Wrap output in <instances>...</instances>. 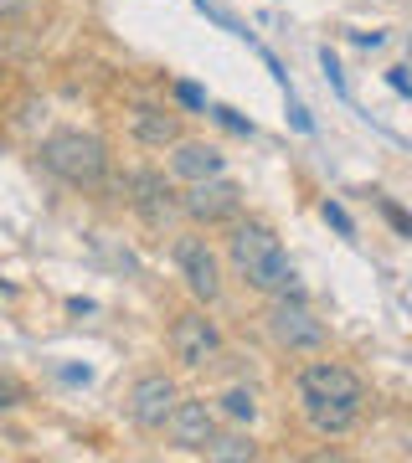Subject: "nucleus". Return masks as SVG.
<instances>
[{
	"label": "nucleus",
	"mask_w": 412,
	"mask_h": 463,
	"mask_svg": "<svg viewBox=\"0 0 412 463\" xmlns=\"http://www.w3.org/2000/svg\"><path fill=\"white\" fill-rule=\"evenodd\" d=\"M294 402L314 438H346L366 412V381L346 361H310L294 376Z\"/></svg>",
	"instance_id": "1"
},
{
	"label": "nucleus",
	"mask_w": 412,
	"mask_h": 463,
	"mask_svg": "<svg viewBox=\"0 0 412 463\" xmlns=\"http://www.w3.org/2000/svg\"><path fill=\"white\" fill-rule=\"evenodd\" d=\"M227 263L253 294H263V298L304 294L294 263H289V252H283V242L273 237V227H263V222H232Z\"/></svg>",
	"instance_id": "2"
},
{
	"label": "nucleus",
	"mask_w": 412,
	"mask_h": 463,
	"mask_svg": "<svg viewBox=\"0 0 412 463\" xmlns=\"http://www.w3.org/2000/svg\"><path fill=\"white\" fill-rule=\"evenodd\" d=\"M36 160H42L47 175H57V181L72 185V191H99V185L109 181V145L88 129L47 134L42 149H36Z\"/></svg>",
	"instance_id": "3"
},
{
	"label": "nucleus",
	"mask_w": 412,
	"mask_h": 463,
	"mask_svg": "<svg viewBox=\"0 0 412 463\" xmlns=\"http://www.w3.org/2000/svg\"><path fill=\"white\" fill-rule=\"evenodd\" d=\"M263 330H268V340H273L279 350H289V355H320V350L330 345L325 319H320V315L310 309V304H304V294L268 298V309H263Z\"/></svg>",
	"instance_id": "4"
},
{
	"label": "nucleus",
	"mask_w": 412,
	"mask_h": 463,
	"mask_svg": "<svg viewBox=\"0 0 412 463\" xmlns=\"http://www.w3.org/2000/svg\"><path fill=\"white\" fill-rule=\"evenodd\" d=\"M170 355H176L181 371H206V365H216V355H222L216 319H206V309L176 315V325H170Z\"/></svg>",
	"instance_id": "5"
},
{
	"label": "nucleus",
	"mask_w": 412,
	"mask_h": 463,
	"mask_svg": "<svg viewBox=\"0 0 412 463\" xmlns=\"http://www.w3.org/2000/svg\"><path fill=\"white\" fill-rule=\"evenodd\" d=\"M170 258H176V273L191 288V298H201V304L222 298V258H216V248L206 237H176Z\"/></svg>",
	"instance_id": "6"
},
{
	"label": "nucleus",
	"mask_w": 412,
	"mask_h": 463,
	"mask_svg": "<svg viewBox=\"0 0 412 463\" xmlns=\"http://www.w3.org/2000/svg\"><path fill=\"white\" fill-rule=\"evenodd\" d=\"M181 212L196 222V227H227L243 216V191L227 181V175H206V181H191L181 196Z\"/></svg>",
	"instance_id": "7"
},
{
	"label": "nucleus",
	"mask_w": 412,
	"mask_h": 463,
	"mask_svg": "<svg viewBox=\"0 0 412 463\" xmlns=\"http://www.w3.org/2000/svg\"><path fill=\"white\" fill-rule=\"evenodd\" d=\"M176 402H181V392H176V381L165 376V371H145V376L129 386V422L145 432H165V422H170V412H176Z\"/></svg>",
	"instance_id": "8"
},
{
	"label": "nucleus",
	"mask_w": 412,
	"mask_h": 463,
	"mask_svg": "<svg viewBox=\"0 0 412 463\" xmlns=\"http://www.w3.org/2000/svg\"><path fill=\"white\" fill-rule=\"evenodd\" d=\"M165 432H170V443L181 453H206V443L216 438V407L206 397H181L170 422H165Z\"/></svg>",
	"instance_id": "9"
},
{
	"label": "nucleus",
	"mask_w": 412,
	"mask_h": 463,
	"mask_svg": "<svg viewBox=\"0 0 412 463\" xmlns=\"http://www.w3.org/2000/svg\"><path fill=\"white\" fill-rule=\"evenodd\" d=\"M124 124H129L134 145H145V149H170L181 139V114L165 109V103H134L124 114Z\"/></svg>",
	"instance_id": "10"
},
{
	"label": "nucleus",
	"mask_w": 412,
	"mask_h": 463,
	"mask_svg": "<svg viewBox=\"0 0 412 463\" xmlns=\"http://www.w3.org/2000/svg\"><path fill=\"white\" fill-rule=\"evenodd\" d=\"M134 212L145 216L149 227H165V222H176L181 216V196H176V185L165 181L160 170H139L134 175Z\"/></svg>",
	"instance_id": "11"
},
{
	"label": "nucleus",
	"mask_w": 412,
	"mask_h": 463,
	"mask_svg": "<svg viewBox=\"0 0 412 463\" xmlns=\"http://www.w3.org/2000/svg\"><path fill=\"white\" fill-rule=\"evenodd\" d=\"M222 165H227L222 149L206 145V139H176V145H170V175L186 181V185L206 181V175H222Z\"/></svg>",
	"instance_id": "12"
},
{
	"label": "nucleus",
	"mask_w": 412,
	"mask_h": 463,
	"mask_svg": "<svg viewBox=\"0 0 412 463\" xmlns=\"http://www.w3.org/2000/svg\"><path fill=\"white\" fill-rule=\"evenodd\" d=\"M206 458L212 463H253L258 458V443L247 432H216L212 443H206Z\"/></svg>",
	"instance_id": "13"
},
{
	"label": "nucleus",
	"mask_w": 412,
	"mask_h": 463,
	"mask_svg": "<svg viewBox=\"0 0 412 463\" xmlns=\"http://www.w3.org/2000/svg\"><path fill=\"white\" fill-rule=\"evenodd\" d=\"M216 417H227L237 428H253V417H258V397L247 392V386H227L222 397H216Z\"/></svg>",
	"instance_id": "14"
},
{
	"label": "nucleus",
	"mask_w": 412,
	"mask_h": 463,
	"mask_svg": "<svg viewBox=\"0 0 412 463\" xmlns=\"http://www.w3.org/2000/svg\"><path fill=\"white\" fill-rule=\"evenodd\" d=\"M320 67H325V83L346 99V72H340V62H335V52H330V47H320Z\"/></svg>",
	"instance_id": "15"
},
{
	"label": "nucleus",
	"mask_w": 412,
	"mask_h": 463,
	"mask_svg": "<svg viewBox=\"0 0 412 463\" xmlns=\"http://www.w3.org/2000/svg\"><path fill=\"white\" fill-rule=\"evenodd\" d=\"M170 93H176V103H181V109H191V114H201V109H206V93H201L196 83H176Z\"/></svg>",
	"instance_id": "16"
},
{
	"label": "nucleus",
	"mask_w": 412,
	"mask_h": 463,
	"mask_svg": "<svg viewBox=\"0 0 412 463\" xmlns=\"http://www.w3.org/2000/svg\"><path fill=\"white\" fill-rule=\"evenodd\" d=\"M320 212H325V222H330V227H335V232H340V237H356V222H350V216H346V206H335V201H325Z\"/></svg>",
	"instance_id": "17"
},
{
	"label": "nucleus",
	"mask_w": 412,
	"mask_h": 463,
	"mask_svg": "<svg viewBox=\"0 0 412 463\" xmlns=\"http://www.w3.org/2000/svg\"><path fill=\"white\" fill-rule=\"evenodd\" d=\"M377 206H381V216H387V222H392V227L402 232V237H412V216L402 212V206H397V201H387V196H381Z\"/></svg>",
	"instance_id": "18"
},
{
	"label": "nucleus",
	"mask_w": 412,
	"mask_h": 463,
	"mask_svg": "<svg viewBox=\"0 0 412 463\" xmlns=\"http://www.w3.org/2000/svg\"><path fill=\"white\" fill-rule=\"evenodd\" d=\"M216 118L227 124L232 134H253V118H243V114H232V109H216Z\"/></svg>",
	"instance_id": "19"
},
{
	"label": "nucleus",
	"mask_w": 412,
	"mask_h": 463,
	"mask_svg": "<svg viewBox=\"0 0 412 463\" xmlns=\"http://www.w3.org/2000/svg\"><path fill=\"white\" fill-rule=\"evenodd\" d=\"M36 0H0V21H16V16H26Z\"/></svg>",
	"instance_id": "20"
},
{
	"label": "nucleus",
	"mask_w": 412,
	"mask_h": 463,
	"mask_svg": "<svg viewBox=\"0 0 412 463\" xmlns=\"http://www.w3.org/2000/svg\"><path fill=\"white\" fill-rule=\"evenodd\" d=\"M387 83H392L397 93H402V99H412V78H407V67H392V72H387Z\"/></svg>",
	"instance_id": "21"
},
{
	"label": "nucleus",
	"mask_w": 412,
	"mask_h": 463,
	"mask_svg": "<svg viewBox=\"0 0 412 463\" xmlns=\"http://www.w3.org/2000/svg\"><path fill=\"white\" fill-rule=\"evenodd\" d=\"M289 118H294V129H299V134H310V129H314V124H310V114H304V109H299L294 99H289Z\"/></svg>",
	"instance_id": "22"
},
{
	"label": "nucleus",
	"mask_w": 412,
	"mask_h": 463,
	"mask_svg": "<svg viewBox=\"0 0 412 463\" xmlns=\"http://www.w3.org/2000/svg\"><path fill=\"white\" fill-rule=\"evenodd\" d=\"M350 42H356V47H381V32H356Z\"/></svg>",
	"instance_id": "23"
},
{
	"label": "nucleus",
	"mask_w": 412,
	"mask_h": 463,
	"mask_svg": "<svg viewBox=\"0 0 412 463\" xmlns=\"http://www.w3.org/2000/svg\"><path fill=\"white\" fill-rule=\"evenodd\" d=\"M62 381H88V365H62Z\"/></svg>",
	"instance_id": "24"
},
{
	"label": "nucleus",
	"mask_w": 412,
	"mask_h": 463,
	"mask_svg": "<svg viewBox=\"0 0 412 463\" xmlns=\"http://www.w3.org/2000/svg\"><path fill=\"white\" fill-rule=\"evenodd\" d=\"M16 402V386H0V407H11Z\"/></svg>",
	"instance_id": "25"
},
{
	"label": "nucleus",
	"mask_w": 412,
	"mask_h": 463,
	"mask_svg": "<svg viewBox=\"0 0 412 463\" xmlns=\"http://www.w3.org/2000/svg\"><path fill=\"white\" fill-rule=\"evenodd\" d=\"M0 88H5V67H0Z\"/></svg>",
	"instance_id": "26"
}]
</instances>
